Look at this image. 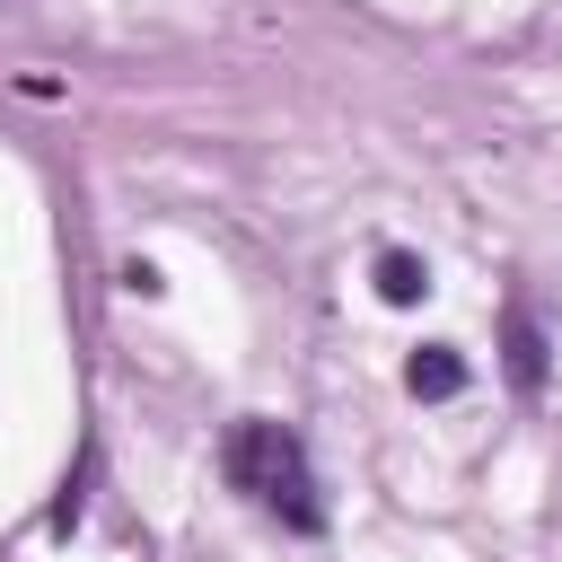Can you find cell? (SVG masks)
I'll return each instance as SVG.
<instances>
[{
	"instance_id": "cell-1",
	"label": "cell",
	"mask_w": 562,
	"mask_h": 562,
	"mask_svg": "<svg viewBox=\"0 0 562 562\" xmlns=\"http://www.w3.org/2000/svg\"><path fill=\"white\" fill-rule=\"evenodd\" d=\"M220 457H228V483H237L263 518H281V527H299V536H316V527H325L316 465H307L299 430H281V422H237Z\"/></svg>"
},
{
	"instance_id": "cell-2",
	"label": "cell",
	"mask_w": 562,
	"mask_h": 562,
	"mask_svg": "<svg viewBox=\"0 0 562 562\" xmlns=\"http://www.w3.org/2000/svg\"><path fill=\"white\" fill-rule=\"evenodd\" d=\"M404 386L439 404V395H457V386H465V360H457L448 342H430V351H413V369H404Z\"/></svg>"
},
{
	"instance_id": "cell-3",
	"label": "cell",
	"mask_w": 562,
	"mask_h": 562,
	"mask_svg": "<svg viewBox=\"0 0 562 562\" xmlns=\"http://www.w3.org/2000/svg\"><path fill=\"white\" fill-rule=\"evenodd\" d=\"M509 378H518L527 395L544 386V334H536V316H527V307H509Z\"/></svg>"
},
{
	"instance_id": "cell-4",
	"label": "cell",
	"mask_w": 562,
	"mask_h": 562,
	"mask_svg": "<svg viewBox=\"0 0 562 562\" xmlns=\"http://www.w3.org/2000/svg\"><path fill=\"white\" fill-rule=\"evenodd\" d=\"M430 290V272L413 263V255H378V299H395V307H413Z\"/></svg>"
}]
</instances>
